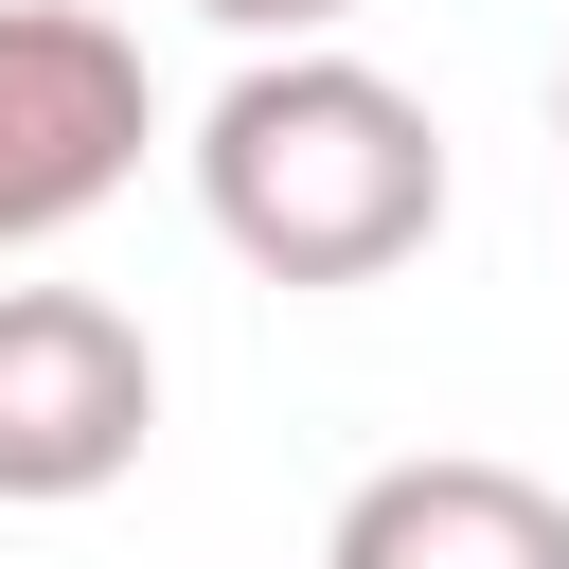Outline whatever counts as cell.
Returning <instances> with one entry per match:
<instances>
[{"label": "cell", "instance_id": "obj_3", "mask_svg": "<svg viewBox=\"0 0 569 569\" xmlns=\"http://www.w3.org/2000/svg\"><path fill=\"white\" fill-rule=\"evenodd\" d=\"M160 427V356L107 284H0V498L18 516H71L142 462Z\"/></svg>", "mask_w": 569, "mask_h": 569}, {"label": "cell", "instance_id": "obj_4", "mask_svg": "<svg viewBox=\"0 0 569 569\" xmlns=\"http://www.w3.org/2000/svg\"><path fill=\"white\" fill-rule=\"evenodd\" d=\"M320 569H569V498L480 462V445H427V462H373L338 498Z\"/></svg>", "mask_w": 569, "mask_h": 569}, {"label": "cell", "instance_id": "obj_2", "mask_svg": "<svg viewBox=\"0 0 569 569\" xmlns=\"http://www.w3.org/2000/svg\"><path fill=\"white\" fill-rule=\"evenodd\" d=\"M160 142V89H142V36L89 18V0H0V249H53L89 231Z\"/></svg>", "mask_w": 569, "mask_h": 569}, {"label": "cell", "instance_id": "obj_1", "mask_svg": "<svg viewBox=\"0 0 569 569\" xmlns=\"http://www.w3.org/2000/svg\"><path fill=\"white\" fill-rule=\"evenodd\" d=\"M196 213H213V249L267 267V284H391V267L445 231V124H427L373 53H338V36L249 53V71L196 107Z\"/></svg>", "mask_w": 569, "mask_h": 569}, {"label": "cell", "instance_id": "obj_5", "mask_svg": "<svg viewBox=\"0 0 569 569\" xmlns=\"http://www.w3.org/2000/svg\"><path fill=\"white\" fill-rule=\"evenodd\" d=\"M196 18H213V36H249V53H302V36H338L356 0H196Z\"/></svg>", "mask_w": 569, "mask_h": 569}]
</instances>
